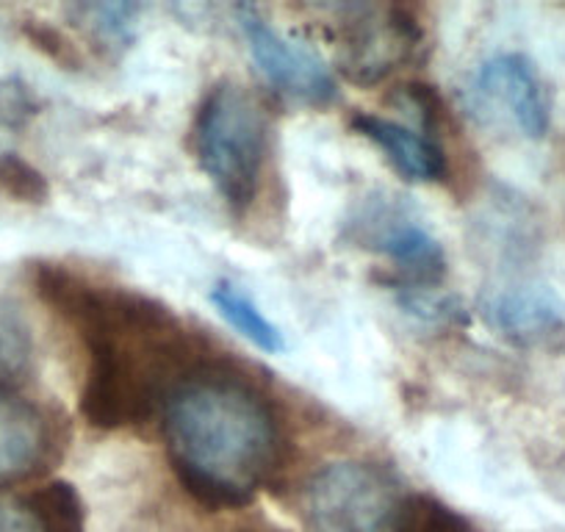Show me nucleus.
Returning a JSON list of instances; mask_svg holds the SVG:
<instances>
[{
  "mask_svg": "<svg viewBox=\"0 0 565 532\" xmlns=\"http://www.w3.org/2000/svg\"><path fill=\"white\" fill-rule=\"evenodd\" d=\"M34 286L86 344L81 414L97 430L139 425L192 374L189 336L170 308L51 264L36 266Z\"/></svg>",
  "mask_w": 565,
  "mask_h": 532,
  "instance_id": "obj_1",
  "label": "nucleus"
},
{
  "mask_svg": "<svg viewBox=\"0 0 565 532\" xmlns=\"http://www.w3.org/2000/svg\"><path fill=\"white\" fill-rule=\"evenodd\" d=\"M164 438L178 482L209 508H242L277 475L275 405L247 380L192 372L164 403Z\"/></svg>",
  "mask_w": 565,
  "mask_h": 532,
  "instance_id": "obj_2",
  "label": "nucleus"
},
{
  "mask_svg": "<svg viewBox=\"0 0 565 532\" xmlns=\"http://www.w3.org/2000/svg\"><path fill=\"white\" fill-rule=\"evenodd\" d=\"M264 106L253 92L220 81L200 100L192 125L194 159L233 214L253 209L266 159Z\"/></svg>",
  "mask_w": 565,
  "mask_h": 532,
  "instance_id": "obj_3",
  "label": "nucleus"
},
{
  "mask_svg": "<svg viewBox=\"0 0 565 532\" xmlns=\"http://www.w3.org/2000/svg\"><path fill=\"white\" fill-rule=\"evenodd\" d=\"M424 493L407 491L399 477L369 460H335L308 486L311 532H416Z\"/></svg>",
  "mask_w": 565,
  "mask_h": 532,
  "instance_id": "obj_4",
  "label": "nucleus"
},
{
  "mask_svg": "<svg viewBox=\"0 0 565 532\" xmlns=\"http://www.w3.org/2000/svg\"><path fill=\"white\" fill-rule=\"evenodd\" d=\"M236 20L258 73L286 97L308 106H330L339 97V81L317 51L289 40L255 7H236Z\"/></svg>",
  "mask_w": 565,
  "mask_h": 532,
  "instance_id": "obj_5",
  "label": "nucleus"
},
{
  "mask_svg": "<svg viewBox=\"0 0 565 532\" xmlns=\"http://www.w3.org/2000/svg\"><path fill=\"white\" fill-rule=\"evenodd\" d=\"M341 23V62L350 78L374 84L413 56L422 31L402 9L333 7Z\"/></svg>",
  "mask_w": 565,
  "mask_h": 532,
  "instance_id": "obj_6",
  "label": "nucleus"
},
{
  "mask_svg": "<svg viewBox=\"0 0 565 532\" xmlns=\"http://www.w3.org/2000/svg\"><path fill=\"white\" fill-rule=\"evenodd\" d=\"M471 100L480 111L508 119L526 139H543L552 123L546 86L535 64L521 53L486 58L471 78Z\"/></svg>",
  "mask_w": 565,
  "mask_h": 532,
  "instance_id": "obj_7",
  "label": "nucleus"
},
{
  "mask_svg": "<svg viewBox=\"0 0 565 532\" xmlns=\"http://www.w3.org/2000/svg\"><path fill=\"white\" fill-rule=\"evenodd\" d=\"M366 242L399 269V289H436L447 275V253L422 222L383 211L374 216Z\"/></svg>",
  "mask_w": 565,
  "mask_h": 532,
  "instance_id": "obj_8",
  "label": "nucleus"
},
{
  "mask_svg": "<svg viewBox=\"0 0 565 532\" xmlns=\"http://www.w3.org/2000/svg\"><path fill=\"white\" fill-rule=\"evenodd\" d=\"M53 449V427L34 403L0 391V486L29 480Z\"/></svg>",
  "mask_w": 565,
  "mask_h": 532,
  "instance_id": "obj_9",
  "label": "nucleus"
},
{
  "mask_svg": "<svg viewBox=\"0 0 565 532\" xmlns=\"http://www.w3.org/2000/svg\"><path fill=\"white\" fill-rule=\"evenodd\" d=\"M352 128L363 139L377 145L394 170L407 181L436 183L447 178V153L427 130H418L399 119L380 117V114H355Z\"/></svg>",
  "mask_w": 565,
  "mask_h": 532,
  "instance_id": "obj_10",
  "label": "nucleus"
},
{
  "mask_svg": "<svg viewBox=\"0 0 565 532\" xmlns=\"http://www.w3.org/2000/svg\"><path fill=\"white\" fill-rule=\"evenodd\" d=\"M482 319L504 339L535 344L565 328V308L543 286H510L482 300Z\"/></svg>",
  "mask_w": 565,
  "mask_h": 532,
  "instance_id": "obj_11",
  "label": "nucleus"
},
{
  "mask_svg": "<svg viewBox=\"0 0 565 532\" xmlns=\"http://www.w3.org/2000/svg\"><path fill=\"white\" fill-rule=\"evenodd\" d=\"M0 532H86L84 504L64 488H36L0 508Z\"/></svg>",
  "mask_w": 565,
  "mask_h": 532,
  "instance_id": "obj_12",
  "label": "nucleus"
},
{
  "mask_svg": "<svg viewBox=\"0 0 565 532\" xmlns=\"http://www.w3.org/2000/svg\"><path fill=\"white\" fill-rule=\"evenodd\" d=\"M209 300L211 306L216 308V313H220L244 341L258 347L260 352L277 355V352L286 350V339H282L280 328L260 311L258 302H255L242 286H236L233 280H220V284H214V289H211Z\"/></svg>",
  "mask_w": 565,
  "mask_h": 532,
  "instance_id": "obj_13",
  "label": "nucleus"
},
{
  "mask_svg": "<svg viewBox=\"0 0 565 532\" xmlns=\"http://www.w3.org/2000/svg\"><path fill=\"white\" fill-rule=\"evenodd\" d=\"M31 358L34 347L25 322L9 308H0V391H12L29 377Z\"/></svg>",
  "mask_w": 565,
  "mask_h": 532,
  "instance_id": "obj_14",
  "label": "nucleus"
},
{
  "mask_svg": "<svg viewBox=\"0 0 565 532\" xmlns=\"http://www.w3.org/2000/svg\"><path fill=\"white\" fill-rule=\"evenodd\" d=\"M139 12L141 7L136 3H84L73 9L75 18L92 31V36L111 47H125L134 40Z\"/></svg>",
  "mask_w": 565,
  "mask_h": 532,
  "instance_id": "obj_15",
  "label": "nucleus"
},
{
  "mask_svg": "<svg viewBox=\"0 0 565 532\" xmlns=\"http://www.w3.org/2000/svg\"><path fill=\"white\" fill-rule=\"evenodd\" d=\"M0 194L18 203H42L47 198V181L20 156L0 153Z\"/></svg>",
  "mask_w": 565,
  "mask_h": 532,
  "instance_id": "obj_16",
  "label": "nucleus"
}]
</instances>
